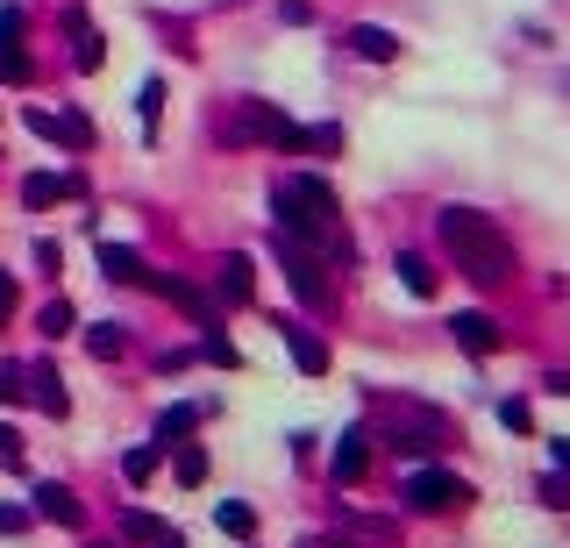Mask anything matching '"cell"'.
Segmentation results:
<instances>
[{
    "label": "cell",
    "mask_w": 570,
    "mask_h": 548,
    "mask_svg": "<svg viewBox=\"0 0 570 548\" xmlns=\"http://www.w3.org/2000/svg\"><path fill=\"white\" fill-rule=\"evenodd\" d=\"M278 235L307 242L321 264H350L342 207H336V193H328V178H314V172H299V178H285V186H278Z\"/></svg>",
    "instance_id": "obj_1"
},
{
    "label": "cell",
    "mask_w": 570,
    "mask_h": 548,
    "mask_svg": "<svg viewBox=\"0 0 570 548\" xmlns=\"http://www.w3.org/2000/svg\"><path fill=\"white\" fill-rule=\"evenodd\" d=\"M435 235H442V250L457 256V271L471 285H506L514 278V235H506L492 215H478V207H442L435 215Z\"/></svg>",
    "instance_id": "obj_2"
},
{
    "label": "cell",
    "mask_w": 570,
    "mask_h": 548,
    "mask_svg": "<svg viewBox=\"0 0 570 548\" xmlns=\"http://www.w3.org/2000/svg\"><path fill=\"white\" fill-rule=\"evenodd\" d=\"M385 435H393V449H407V456H435L449 441V420L421 399H385Z\"/></svg>",
    "instance_id": "obj_3"
},
{
    "label": "cell",
    "mask_w": 570,
    "mask_h": 548,
    "mask_svg": "<svg viewBox=\"0 0 570 548\" xmlns=\"http://www.w3.org/2000/svg\"><path fill=\"white\" fill-rule=\"evenodd\" d=\"M221 143H235V150H250V143L293 150V114H278L272 100H235L229 121H221Z\"/></svg>",
    "instance_id": "obj_4"
},
{
    "label": "cell",
    "mask_w": 570,
    "mask_h": 548,
    "mask_svg": "<svg viewBox=\"0 0 570 548\" xmlns=\"http://www.w3.org/2000/svg\"><path fill=\"white\" fill-rule=\"evenodd\" d=\"M278 264H285V278H293V293L307 299L314 314H328V307H336V285H328V271H336V264H321V256H314L307 242L278 235Z\"/></svg>",
    "instance_id": "obj_5"
},
{
    "label": "cell",
    "mask_w": 570,
    "mask_h": 548,
    "mask_svg": "<svg viewBox=\"0 0 570 548\" xmlns=\"http://www.w3.org/2000/svg\"><path fill=\"white\" fill-rule=\"evenodd\" d=\"M463 498H471V484L449 478V470H414L407 478V506L414 513H449V506H463Z\"/></svg>",
    "instance_id": "obj_6"
},
{
    "label": "cell",
    "mask_w": 570,
    "mask_h": 548,
    "mask_svg": "<svg viewBox=\"0 0 570 548\" xmlns=\"http://www.w3.org/2000/svg\"><path fill=\"white\" fill-rule=\"evenodd\" d=\"M22 399L36 406V414H51V420H65V414H72V399H65V377H57L51 363H22Z\"/></svg>",
    "instance_id": "obj_7"
},
{
    "label": "cell",
    "mask_w": 570,
    "mask_h": 548,
    "mask_svg": "<svg viewBox=\"0 0 570 548\" xmlns=\"http://www.w3.org/2000/svg\"><path fill=\"white\" fill-rule=\"evenodd\" d=\"M250 293H257V264H250V256H221V264H215V299L250 307Z\"/></svg>",
    "instance_id": "obj_8"
},
{
    "label": "cell",
    "mask_w": 570,
    "mask_h": 548,
    "mask_svg": "<svg viewBox=\"0 0 570 548\" xmlns=\"http://www.w3.org/2000/svg\"><path fill=\"white\" fill-rule=\"evenodd\" d=\"M29 513H36V520H57V527H79L86 520V506L72 498V484H57V478L36 484V506H29Z\"/></svg>",
    "instance_id": "obj_9"
},
{
    "label": "cell",
    "mask_w": 570,
    "mask_h": 548,
    "mask_svg": "<svg viewBox=\"0 0 570 548\" xmlns=\"http://www.w3.org/2000/svg\"><path fill=\"white\" fill-rule=\"evenodd\" d=\"M449 335H457V349H471V357H500V321H492V314H457V321H449Z\"/></svg>",
    "instance_id": "obj_10"
},
{
    "label": "cell",
    "mask_w": 570,
    "mask_h": 548,
    "mask_svg": "<svg viewBox=\"0 0 570 548\" xmlns=\"http://www.w3.org/2000/svg\"><path fill=\"white\" fill-rule=\"evenodd\" d=\"M342 43H350L357 57H371V65H393V57H399V36H393V29H379V22H357Z\"/></svg>",
    "instance_id": "obj_11"
},
{
    "label": "cell",
    "mask_w": 570,
    "mask_h": 548,
    "mask_svg": "<svg viewBox=\"0 0 570 548\" xmlns=\"http://www.w3.org/2000/svg\"><path fill=\"white\" fill-rule=\"evenodd\" d=\"M278 335H285V349H293V363H299L307 377H321V371H328V342H314V335L299 328V321H278Z\"/></svg>",
    "instance_id": "obj_12"
},
{
    "label": "cell",
    "mask_w": 570,
    "mask_h": 548,
    "mask_svg": "<svg viewBox=\"0 0 570 548\" xmlns=\"http://www.w3.org/2000/svg\"><path fill=\"white\" fill-rule=\"evenodd\" d=\"M364 441H371V435H342V441H336V456H328V478H336V484H357V478H364V463H371Z\"/></svg>",
    "instance_id": "obj_13"
},
{
    "label": "cell",
    "mask_w": 570,
    "mask_h": 548,
    "mask_svg": "<svg viewBox=\"0 0 570 548\" xmlns=\"http://www.w3.org/2000/svg\"><path fill=\"white\" fill-rule=\"evenodd\" d=\"M72 57H79V72H100V65H108V43H100V29L86 22V14H72Z\"/></svg>",
    "instance_id": "obj_14"
},
{
    "label": "cell",
    "mask_w": 570,
    "mask_h": 548,
    "mask_svg": "<svg viewBox=\"0 0 570 548\" xmlns=\"http://www.w3.org/2000/svg\"><path fill=\"white\" fill-rule=\"evenodd\" d=\"M65 193H79V178H57V172H29L22 178V200L29 207H51V200H65Z\"/></svg>",
    "instance_id": "obj_15"
},
{
    "label": "cell",
    "mask_w": 570,
    "mask_h": 548,
    "mask_svg": "<svg viewBox=\"0 0 570 548\" xmlns=\"http://www.w3.org/2000/svg\"><path fill=\"white\" fill-rule=\"evenodd\" d=\"M100 271H108L114 285H143V256L122 250V242H100Z\"/></svg>",
    "instance_id": "obj_16"
},
{
    "label": "cell",
    "mask_w": 570,
    "mask_h": 548,
    "mask_svg": "<svg viewBox=\"0 0 570 548\" xmlns=\"http://www.w3.org/2000/svg\"><path fill=\"white\" fill-rule=\"evenodd\" d=\"M200 414H207V406H172V414L157 420V449H178V441L200 428Z\"/></svg>",
    "instance_id": "obj_17"
},
{
    "label": "cell",
    "mask_w": 570,
    "mask_h": 548,
    "mask_svg": "<svg viewBox=\"0 0 570 548\" xmlns=\"http://www.w3.org/2000/svg\"><path fill=\"white\" fill-rule=\"evenodd\" d=\"M0 79H8V86H29V79H36V65H29L22 36H0Z\"/></svg>",
    "instance_id": "obj_18"
},
{
    "label": "cell",
    "mask_w": 570,
    "mask_h": 548,
    "mask_svg": "<svg viewBox=\"0 0 570 548\" xmlns=\"http://www.w3.org/2000/svg\"><path fill=\"white\" fill-rule=\"evenodd\" d=\"M336 535H342V541H357V548H393V541H399L385 520H342Z\"/></svg>",
    "instance_id": "obj_19"
},
{
    "label": "cell",
    "mask_w": 570,
    "mask_h": 548,
    "mask_svg": "<svg viewBox=\"0 0 570 548\" xmlns=\"http://www.w3.org/2000/svg\"><path fill=\"white\" fill-rule=\"evenodd\" d=\"M293 150H314V157H336V150H342V129H336V121H321V129H293Z\"/></svg>",
    "instance_id": "obj_20"
},
{
    "label": "cell",
    "mask_w": 570,
    "mask_h": 548,
    "mask_svg": "<svg viewBox=\"0 0 570 548\" xmlns=\"http://www.w3.org/2000/svg\"><path fill=\"white\" fill-rule=\"evenodd\" d=\"M393 271H399V285H407L414 299H435V271H428V256H399Z\"/></svg>",
    "instance_id": "obj_21"
},
{
    "label": "cell",
    "mask_w": 570,
    "mask_h": 548,
    "mask_svg": "<svg viewBox=\"0 0 570 548\" xmlns=\"http://www.w3.org/2000/svg\"><path fill=\"white\" fill-rule=\"evenodd\" d=\"M36 328H43V335H51V342H65V335H72V328H79V314H72V299H51V307H43V314H36Z\"/></svg>",
    "instance_id": "obj_22"
},
{
    "label": "cell",
    "mask_w": 570,
    "mask_h": 548,
    "mask_svg": "<svg viewBox=\"0 0 570 548\" xmlns=\"http://www.w3.org/2000/svg\"><path fill=\"white\" fill-rule=\"evenodd\" d=\"M200 357L221 363V371H235V363H243V357H235V342H229V335H221L215 321H207V335H200Z\"/></svg>",
    "instance_id": "obj_23"
},
{
    "label": "cell",
    "mask_w": 570,
    "mask_h": 548,
    "mask_svg": "<svg viewBox=\"0 0 570 548\" xmlns=\"http://www.w3.org/2000/svg\"><path fill=\"white\" fill-rule=\"evenodd\" d=\"M86 357H100V363H108V357H122V328H114V321L86 328Z\"/></svg>",
    "instance_id": "obj_24"
},
{
    "label": "cell",
    "mask_w": 570,
    "mask_h": 548,
    "mask_svg": "<svg viewBox=\"0 0 570 548\" xmlns=\"http://www.w3.org/2000/svg\"><path fill=\"white\" fill-rule=\"evenodd\" d=\"M157 456H164V449H129V456H122V478H129V484H150V478H157Z\"/></svg>",
    "instance_id": "obj_25"
},
{
    "label": "cell",
    "mask_w": 570,
    "mask_h": 548,
    "mask_svg": "<svg viewBox=\"0 0 570 548\" xmlns=\"http://www.w3.org/2000/svg\"><path fill=\"white\" fill-rule=\"evenodd\" d=\"M178 484H207V449L178 441Z\"/></svg>",
    "instance_id": "obj_26"
},
{
    "label": "cell",
    "mask_w": 570,
    "mask_h": 548,
    "mask_svg": "<svg viewBox=\"0 0 570 548\" xmlns=\"http://www.w3.org/2000/svg\"><path fill=\"white\" fill-rule=\"evenodd\" d=\"M215 527H221V535H250V527H257V513L229 498V506H215Z\"/></svg>",
    "instance_id": "obj_27"
},
{
    "label": "cell",
    "mask_w": 570,
    "mask_h": 548,
    "mask_svg": "<svg viewBox=\"0 0 570 548\" xmlns=\"http://www.w3.org/2000/svg\"><path fill=\"white\" fill-rule=\"evenodd\" d=\"M157 100H164V86H157V79H143V94H136V108H143V135H157Z\"/></svg>",
    "instance_id": "obj_28"
},
{
    "label": "cell",
    "mask_w": 570,
    "mask_h": 548,
    "mask_svg": "<svg viewBox=\"0 0 570 548\" xmlns=\"http://www.w3.org/2000/svg\"><path fill=\"white\" fill-rule=\"evenodd\" d=\"M122 527H129V541H157V535H164V520H157V513H129Z\"/></svg>",
    "instance_id": "obj_29"
},
{
    "label": "cell",
    "mask_w": 570,
    "mask_h": 548,
    "mask_svg": "<svg viewBox=\"0 0 570 548\" xmlns=\"http://www.w3.org/2000/svg\"><path fill=\"white\" fill-rule=\"evenodd\" d=\"M22 399V363H0V406Z\"/></svg>",
    "instance_id": "obj_30"
},
{
    "label": "cell",
    "mask_w": 570,
    "mask_h": 548,
    "mask_svg": "<svg viewBox=\"0 0 570 548\" xmlns=\"http://www.w3.org/2000/svg\"><path fill=\"white\" fill-rule=\"evenodd\" d=\"M29 520H36V513H22V506H0V535H22Z\"/></svg>",
    "instance_id": "obj_31"
},
{
    "label": "cell",
    "mask_w": 570,
    "mask_h": 548,
    "mask_svg": "<svg viewBox=\"0 0 570 548\" xmlns=\"http://www.w3.org/2000/svg\"><path fill=\"white\" fill-rule=\"evenodd\" d=\"M500 420H506L514 435H528V406H520V399H506V406H500Z\"/></svg>",
    "instance_id": "obj_32"
},
{
    "label": "cell",
    "mask_w": 570,
    "mask_h": 548,
    "mask_svg": "<svg viewBox=\"0 0 570 548\" xmlns=\"http://www.w3.org/2000/svg\"><path fill=\"white\" fill-rule=\"evenodd\" d=\"M29 129H36V135H51V143H57V114H51V108H29Z\"/></svg>",
    "instance_id": "obj_33"
},
{
    "label": "cell",
    "mask_w": 570,
    "mask_h": 548,
    "mask_svg": "<svg viewBox=\"0 0 570 548\" xmlns=\"http://www.w3.org/2000/svg\"><path fill=\"white\" fill-rule=\"evenodd\" d=\"M22 29H29V14H22V8H0V36H22Z\"/></svg>",
    "instance_id": "obj_34"
},
{
    "label": "cell",
    "mask_w": 570,
    "mask_h": 548,
    "mask_svg": "<svg viewBox=\"0 0 570 548\" xmlns=\"http://www.w3.org/2000/svg\"><path fill=\"white\" fill-rule=\"evenodd\" d=\"M14 307V278H0V314H8Z\"/></svg>",
    "instance_id": "obj_35"
},
{
    "label": "cell",
    "mask_w": 570,
    "mask_h": 548,
    "mask_svg": "<svg viewBox=\"0 0 570 548\" xmlns=\"http://www.w3.org/2000/svg\"><path fill=\"white\" fill-rule=\"evenodd\" d=\"M549 456H557V470H570V441H557V449H549Z\"/></svg>",
    "instance_id": "obj_36"
},
{
    "label": "cell",
    "mask_w": 570,
    "mask_h": 548,
    "mask_svg": "<svg viewBox=\"0 0 570 548\" xmlns=\"http://www.w3.org/2000/svg\"><path fill=\"white\" fill-rule=\"evenodd\" d=\"M157 548H186V541H178V535H157Z\"/></svg>",
    "instance_id": "obj_37"
},
{
    "label": "cell",
    "mask_w": 570,
    "mask_h": 548,
    "mask_svg": "<svg viewBox=\"0 0 570 548\" xmlns=\"http://www.w3.org/2000/svg\"><path fill=\"white\" fill-rule=\"evenodd\" d=\"M94 548H114V541H94Z\"/></svg>",
    "instance_id": "obj_38"
}]
</instances>
